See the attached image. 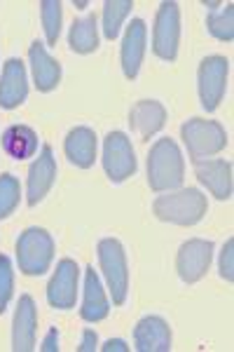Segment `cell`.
I'll use <instances>...</instances> for the list:
<instances>
[{"label": "cell", "instance_id": "obj_1", "mask_svg": "<svg viewBox=\"0 0 234 352\" xmlns=\"http://www.w3.org/2000/svg\"><path fill=\"white\" fill-rule=\"evenodd\" d=\"M185 162L174 139H159L148 155V184L155 192H169L180 188Z\"/></svg>", "mask_w": 234, "mask_h": 352}, {"label": "cell", "instance_id": "obj_2", "mask_svg": "<svg viewBox=\"0 0 234 352\" xmlns=\"http://www.w3.org/2000/svg\"><path fill=\"white\" fill-rule=\"evenodd\" d=\"M209 209L207 195H202L197 188H183L178 192H169V195H159L152 212L157 219L167 221L176 226H195L204 219Z\"/></svg>", "mask_w": 234, "mask_h": 352}, {"label": "cell", "instance_id": "obj_3", "mask_svg": "<svg viewBox=\"0 0 234 352\" xmlns=\"http://www.w3.org/2000/svg\"><path fill=\"white\" fill-rule=\"evenodd\" d=\"M54 258V240L43 228H26L16 240V261L24 275H45Z\"/></svg>", "mask_w": 234, "mask_h": 352}, {"label": "cell", "instance_id": "obj_4", "mask_svg": "<svg viewBox=\"0 0 234 352\" xmlns=\"http://www.w3.org/2000/svg\"><path fill=\"white\" fill-rule=\"evenodd\" d=\"M99 263H101V270H104V277L108 282V289H110L113 303L122 305L129 294V268H127V254H124V247L117 240H113V237L101 240L99 242Z\"/></svg>", "mask_w": 234, "mask_h": 352}, {"label": "cell", "instance_id": "obj_5", "mask_svg": "<svg viewBox=\"0 0 234 352\" xmlns=\"http://www.w3.org/2000/svg\"><path fill=\"white\" fill-rule=\"evenodd\" d=\"M183 144H185L187 153L192 160H202V157H211L220 153L227 146V134L218 122L213 120H199L192 118L180 127Z\"/></svg>", "mask_w": 234, "mask_h": 352}, {"label": "cell", "instance_id": "obj_6", "mask_svg": "<svg viewBox=\"0 0 234 352\" xmlns=\"http://www.w3.org/2000/svg\"><path fill=\"white\" fill-rule=\"evenodd\" d=\"M180 43V10L178 3H162L155 16L152 52L162 61H176Z\"/></svg>", "mask_w": 234, "mask_h": 352}, {"label": "cell", "instance_id": "obj_7", "mask_svg": "<svg viewBox=\"0 0 234 352\" xmlns=\"http://www.w3.org/2000/svg\"><path fill=\"white\" fill-rule=\"evenodd\" d=\"M227 73H230V61L220 54L207 56L199 64V99L207 111H215L225 96Z\"/></svg>", "mask_w": 234, "mask_h": 352}, {"label": "cell", "instance_id": "obj_8", "mask_svg": "<svg viewBox=\"0 0 234 352\" xmlns=\"http://www.w3.org/2000/svg\"><path fill=\"white\" fill-rule=\"evenodd\" d=\"M104 169L113 184H122L136 172V155L127 134L110 132L104 141Z\"/></svg>", "mask_w": 234, "mask_h": 352}, {"label": "cell", "instance_id": "obj_9", "mask_svg": "<svg viewBox=\"0 0 234 352\" xmlns=\"http://www.w3.org/2000/svg\"><path fill=\"white\" fill-rule=\"evenodd\" d=\"M211 258H213V242L209 240H187L180 244L178 258H176V270L185 285H195L207 275Z\"/></svg>", "mask_w": 234, "mask_h": 352}, {"label": "cell", "instance_id": "obj_10", "mask_svg": "<svg viewBox=\"0 0 234 352\" xmlns=\"http://www.w3.org/2000/svg\"><path fill=\"white\" fill-rule=\"evenodd\" d=\"M78 282H80V268L75 261L73 258L59 261L47 287L49 305L56 310H71L78 298Z\"/></svg>", "mask_w": 234, "mask_h": 352}, {"label": "cell", "instance_id": "obj_11", "mask_svg": "<svg viewBox=\"0 0 234 352\" xmlns=\"http://www.w3.org/2000/svg\"><path fill=\"white\" fill-rule=\"evenodd\" d=\"M56 179V160L49 146H43L38 160L28 169V181H26V202L31 207H36L38 202H43V197L47 195L49 188L54 186Z\"/></svg>", "mask_w": 234, "mask_h": 352}, {"label": "cell", "instance_id": "obj_12", "mask_svg": "<svg viewBox=\"0 0 234 352\" xmlns=\"http://www.w3.org/2000/svg\"><path fill=\"white\" fill-rule=\"evenodd\" d=\"M145 43H148V28L143 19H134L127 26V33H124L122 41V52H119V59H122V71L129 80H134L141 71V64H143V54H145Z\"/></svg>", "mask_w": 234, "mask_h": 352}, {"label": "cell", "instance_id": "obj_13", "mask_svg": "<svg viewBox=\"0 0 234 352\" xmlns=\"http://www.w3.org/2000/svg\"><path fill=\"white\" fill-rule=\"evenodd\" d=\"M195 174L218 200L232 197V164L227 160H195Z\"/></svg>", "mask_w": 234, "mask_h": 352}, {"label": "cell", "instance_id": "obj_14", "mask_svg": "<svg viewBox=\"0 0 234 352\" xmlns=\"http://www.w3.org/2000/svg\"><path fill=\"white\" fill-rule=\"evenodd\" d=\"M36 327H38V308L31 296H21L14 312L12 329V350L31 352L36 348Z\"/></svg>", "mask_w": 234, "mask_h": 352}, {"label": "cell", "instance_id": "obj_15", "mask_svg": "<svg viewBox=\"0 0 234 352\" xmlns=\"http://www.w3.org/2000/svg\"><path fill=\"white\" fill-rule=\"evenodd\" d=\"M28 96L26 68L19 59H8L0 78V106L3 109H16Z\"/></svg>", "mask_w": 234, "mask_h": 352}, {"label": "cell", "instance_id": "obj_16", "mask_svg": "<svg viewBox=\"0 0 234 352\" xmlns=\"http://www.w3.org/2000/svg\"><path fill=\"white\" fill-rule=\"evenodd\" d=\"M134 343L139 352H169L171 329L162 317H143L134 329Z\"/></svg>", "mask_w": 234, "mask_h": 352}, {"label": "cell", "instance_id": "obj_17", "mask_svg": "<svg viewBox=\"0 0 234 352\" xmlns=\"http://www.w3.org/2000/svg\"><path fill=\"white\" fill-rule=\"evenodd\" d=\"M167 122V111L164 106L155 99H143L131 109L129 113V124L136 132L139 139L148 141L150 136H155L159 129Z\"/></svg>", "mask_w": 234, "mask_h": 352}, {"label": "cell", "instance_id": "obj_18", "mask_svg": "<svg viewBox=\"0 0 234 352\" xmlns=\"http://www.w3.org/2000/svg\"><path fill=\"white\" fill-rule=\"evenodd\" d=\"M28 59H31V71H33V80L40 92H52L56 89V85L61 80V66L56 64V59H52L43 43H33L28 50Z\"/></svg>", "mask_w": 234, "mask_h": 352}, {"label": "cell", "instance_id": "obj_19", "mask_svg": "<svg viewBox=\"0 0 234 352\" xmlns=\"http://www.w3.org/2000/svg\"><path fill=\"white\" fill-rule=\"evenodd\" d=\"M0 146H3L5 155L12 160H28L38 151V134L28 124H10L3 132Z\"/></svg>", "mask_w": 234, "mask_h": 352}, {"label": "cell", "instance_id": "obj_20", "mask_svg": "<svg viewBox=\"0 0 234 352\" xmlns=\"http://www.w3.org/2000/svg\"><path fill=\"white\" fill-rule=\"evenodd\" d=\"M108 312H110V305H108L99 275H96L94 268H87L84 270V298L80 315H82L84 322H101L108 317Z\"/></svg>", "mask_w": 234, "mask_h": 352}, {"label": "cell", "instance_id": "obj_21", "mask_svg": "<svg viewBox=\"0 0 234 352\" xmlns=\"http://www.w3.org/2000/svg\"><path fill=\"white\" fill-rule=\"evenodd\" d=\"M66 157L80 169H89L96 160V136L89 127L71 129L64 141Z\"/></svg>", "mask_w": 234, "mask_h": 352}, {"label": "cell", "instance_id": "obj_22", "mask_svg": "<svg viewBox=\"0 0 234 352\" xmlns=\"http://www.w3.org/2000/svg\"><path fill=\"white\" fill-rule=\"evenodd\" d=\"M68 45L73 52L78 54H89L99 47V26H96V16H84L78 19L71 26V36H68Z\"/></svg>", "mask_w": 234, "mask_h": 352}, {"label": "cell", "instance_id": "obj_23", "mask_svg": "<svg viewBox=\"0 0 234 352\" xmlns=\"http://www.w3.org/2000/svg\"><path fill=\"white\" fill-rule=\"evenodd\" d=\"M131 8H134L131 0H106V5H104V36L108 38V41H115V38L119 36L122 21L127 19Z\"/></svg>", "mask_w": 234, "mask_h": 352}, {"label": "cell", "instance_id": "obj_24", "mask_svg": "<svg viewBox=\"0 0 234 352\" xmlns=\"http://www.w3.org/2000/svg\"><path fill=\"white\" fill-rule=\"evenodd\" d=\"M40 16H43V28H45V38H47L49 45H54L59 41L61 33V3L59 0H43L40 3Z\"/></svg>", "mask_w": 234, "mask_h": 352}, {"label": "cell", "instance_id": "obj_25", "mask_svg": "<svg viewBox=\"0 0 234 352\" xmlns=\"http://www.w3.org/2000/svg\"><path fill=\"white\" fill-rule=\"evenodd\" d=\"M21 197V186L12 174L0 176V221L8 219L16 209Z\"/></svg>", "mask_w": 234, "mask_h": 352}, {"label": "cell", "instance_id": "obj_26", "mask_svg": "<svg viewBox=\"0 0 234 352\" xmlns=\"http://www.w3.org/2000/svg\"><path fill=\"white\" fill-rule=\"evenodd\" d=\"M207 26L211 31V36L218 38V41L230 43L234 38V10L232 5H227L220 12H211L207 19Z\"/></svg>", "mask_w": 234, "mask_h": 352}, {"label": "cell", "instance_id": "obj_27", "mask_svg": "<svg viewBox=\"0 0 234 352\" xmlns=\"http://www.w3.org/2000/svg\"><path fill=\"white\" fill-rule=\"evenodd\" d=\"M12 289H14V270L12 263L5 254H0V315L8 310L10 298H12Z\"/></svg>", "mask_w": 234, "mask_h": 352}, {"label": "cell", "instance_id": "obj_28", "mask_svg": "<svg viewBox=\"0 0 234 352\" xmlns=\"http://www.w3.org/2000/svg\"><path fill=\"white\" fill-rule=\"evenodd\" d=\"M220 277L225 282L234 280V242L227 240L220 254Z\"/></svg>", "mask_w": 234, "mask_h": 352}, {"label": "cell", "instance_id": "obj_29", "mask_svg": "<svg viewBox=\"0 0 234 352\" xmlns=\"http://www.w3.org/2000/svg\"><path fill=\"white\" fill-rule=\"evenodd\" d=\"M96 345H99V336H96L94 329H84L82 333V343H80V352H94Z\"/></svg>", "mask_w": 234, "mask_h": 352}, {"label": "cell", "instance_id": "obj_30", "mask_svg": "<svg viewBox=\"0 0 234 352\" xmlns=\"http://www.w3.org/2000/svg\"><path fill=\"white\" fill-rule=\"evenodd\" d=\"M40 350L43 352H56L59 350V331L56 329H49L47 336H45L43 345H40Z\"/></svg>", "mask_w": 234, "mask_h": 352}, {"label": "cell", "instance_id": "obj_31", "mask_svg": "<svg viewBox=\"0 0 234 352\" xmlns=\"http://www.w3.org/2000/svg\"><path fill=\"white\" fill-rule=\"evenodd\" d=\"M101 350H104V352H113V350H115V352H129V345L124 343L122 338H110Z\"/></svg>", "mask_w": 234, "mask_h": 352}, {"label": "cell", "instance_id": "obj_32", "mask_svg": "<svg viewBox=\"0 0 234 352\" xmlns=\"http://www.w3.org/2000/svg\"><path fill=\"white\" fill-rule=\"evenodd\" d=\"M204 8H209V10H218V8H222L220 3H204Z\"/></svg>", "mask_w": 234, "mask_h": 352}, {"label": "cell", "instance_id": "obj_33", "mask_svg": "<svg viewBox=\"0 0 234 352\" xmlns=\"http://www.w3.org/2000/svg\"><path fill=\"white\" fill-rule=\"evenodd\" d=\"M73 5H75L78 10H84V8H87V5H89V3H84V0H78V3H73Z\"/></svg>", "mask_w": 234, "mask_h": 352}]
</instances>
